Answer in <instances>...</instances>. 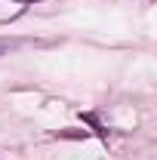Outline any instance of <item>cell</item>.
<instances>
[{"label":"cell","instance_id":"6da1fadb","mask_svg":"<svg viewBox=\"0 0 157 160\" xmlns=\"http://www.w3.org/2000/svg\"><path fill=\"white\" fill-rule=\"evenodd\" d=\"M13 49H19V40H6V37H0V56H9Z\"/></svg>","mask_w":157,"mask_h":160},{"label":"cell","instance_id":"7a4b0ae2","mask_svg":"<svg viewBox=\"0 0 157 160\" xmlns=\"http://www.w3.org/2000/svg\"><path fill=\"white\" fill-rule=\"evenodd\" d=\"M19 3H37V0H19Z\"/></svg>","mask_w":157,"mask_h":160}]
</instances>
